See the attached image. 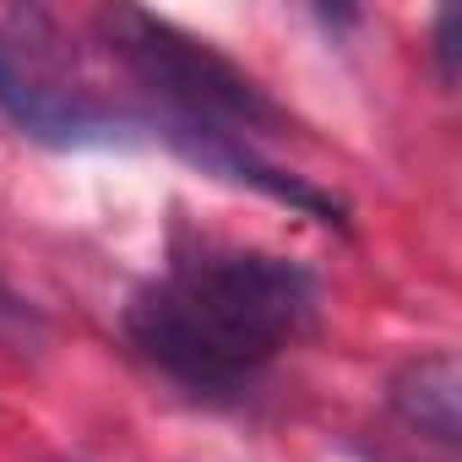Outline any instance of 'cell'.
Returning <instances> with one entry per match:
<instances>
[{"instance_id":"cell-1","label":"cell","mask_w":462,"mask_h":462,"mask_svg":"<svg viewBox=\"0 0 462 462\" xmlns=\"http://www.w3.org/2000/svg\"><path fill=\"white\" fill-rule=\"evenodd\" d=\"M316 278L267 251H201L147 283L131 310V343L196 392H235L316 321Z\"/></svg>"},{"instance_id":"cell-2","label":"cell","mask_w":462,"mask_h":462,"mask_svg":"<svg viewBox=\"0 0 462 462\" xmlns=\"http://www.w3.org/2000/svg\"><path fill=\"white\" fill-rule=\"evenodd\" d=\"M109 55L163 104V120L174 125H201V131H283V109L217 50H207L201 39H190L185 28L136 12V6H115L98 17Z\"/></svg>"},{"instance_id":"cell-3","label":"cell","mask_w":462,"mask_h":462,"mask_svg":"<svg viewBox=\"0 0 462 462\" xmlns=\"http://www.w3.org/2000/svg\"><path fill=\"white\" fill-rule=\"evenodd\" d=\"M0 115L44 147H125L136 131V120L71 88L44 60V44L6 33H0Z\"/></svg>"},{"instance_id":"cell-4","label":"cell","mask_w":462,"mask_h":462,"mask_svg":"<svg viewBox=\"0 0 462 462\" xmlns=\"http://www.w3.org/2000/svg\"><path fill=\"white\" fill-rule=\"evenodd\" d=\"M158 131H163V142H169L180 158H190L201 174H223V180H235V185H251V190H262V196H273V201H283V207L316 217V223H337V228L348 223L337 196H327V190H316V185H305V180H294V174L262 163V158L245 147V136H223V131H201V125H174V120H158Z\"/></svg>"},{"instance_id":"cell-5","label":"cell","mask_w":462,"mask_h":462,"mask_svg":"<svg viewBox=\"0 0 462 462\" xmlns=\"http://www.w3.org/2000/svg\"><path fill=\"white\" fill-rule=\"evenodd\" d=\"M392 408L408 430L419 435H435L440 446H457L462 440V370H457V354H424L413 365L397 370L392 381Z\"/></svg>"},{"instance_id":"cell-6","label":"cell","mask_w":462,"mask_h":462,"mask_svg":"<svg viewBox=\"0 0 462 462\" xmlns=\"http://www.w3.org/2000/svg\"><path fill=\"white\" fill-rule=\"evenodd\" d=\"M457 33H462V17L457 12H440L435 17V60H440V82L446 88L457 82Z\"/></svg>"},{"instance_id":"cell-7","label":"cell","mask_w":462,"mask_h":462,"mask_svg":"<svg viewBox=\"0 0 462 462\" xmlns=\"http://www.w3.org/2000/svg\"><path fill=\"white\" fill-rule=\"evenodd\" d=\"M23 327H33V316H28V305L0 283V332H23Z\"/></svg>"}]
</instances>
